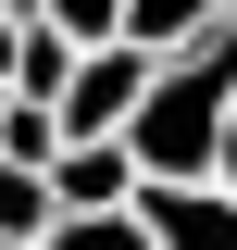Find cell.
<instances>
[{"instance_id":"cell-1","label":"cell","mask_w":237,"mask_h":250,"mask_svg":"<svg viewBox=\"0 0 237 250\" xmlns=\"http://www.w3.org/2000/svg\"><path fill=\"white\" fill-rule=\"evenodd\" d=\"M225 125H237V88L212 75L200 50H175L162 75H150V100H138V163H150V188H200V175H225Z\"/></svg>"},{"instance_id":"cell-2","label":"cell","mask_w":237,"mask_h":250,"mask_svg":"<svg viewBox=\"0 0 237 250\" xmlns=\"http://www.w3.org/2000/svg\"><path fill=\"white\" fill-rule=\"evenodd\" d=\"M150 75H162V50H138V38L88 50V62H75V88H62V125H75V138H125L138 100H150Z\"/></svg>"},{"instance_id":"cell-3","label":"cell","mask_w":237,"mask_h":250,"mask_svg":"<svg viewBox=\"0 0 237 250\" xmlns=\"http://www.w3.org/2000/svg\"><path fill=\"white\" fill-rule=\"evenodd\" d=\"M75 62H88V38L62 25V13H0V88L62 100V88H75Z\"/></svg>"},{"instance_id":"cell-4","label":"cell","mask_w":237,"mask_h":250,"mask_svg":"<svg viewBox=\"0 0 237 250\" xmlns=\"http://www.w3.org/2000/svg\"><path fill=\"white\" fill-rule=\"evenodd\" d=\"M138 213L162 250H237V188L200 175V188H138Z\"/></svg>"},{"instance_id":"cell-5","label":"cell","mask_w":237,"mask_h":250,"mask_svg":"<svg viewBox=\"0 0 237 250\" xmlns=\"http://www.w3.org/2000/svg\"><path fill=\"white\" fill-rule=\"evenodd\" d=\"M225 13H237V0H125V38L175 62V50H200V38L225 25Z\"/></svg>"},{"instance_id":"cell-6","label":"cell","mask_w":237,"mask_h":250,"mask_svg":"<svg viewBox=\"0 0 237 250\" xmlns=\"http://www.w3.org/2000/svg\"><path fill=\"white\" fill-rule=\"evenodd\" d=\"M50 225H62L50 163H0V238H50Z\"/></svg>"},{"instance_id":"cell-7","label":"cell","mask_w":237,"mask_h":250,"mask_svg":"<svg viewBox=\"0 0 237 250\" xmlns=\"http://www.w3.org/2000/svg\"><path fill=\"white\" fill-rule=\"evenodd\" d=\"M38 250H162V238H150V213H62Z\"/></svg>"},{"instance_id":"cell-8","label":"cell","mask_w":237,"mask_h":250,"mask_svg":"<svg viewBox=\"0 0 237 250\" xmlns=\"http://www.w3.org/2000/svg\"><path fill=\"white\" fill-rule=\"evenodd\" d=\"M50 13L88 38V50H113V38H125V0H50Z\"/></svg>"},{"instance_id":"cell-9","label":"cell","mask_w":237,"mask_h":250,"mask_svg":"<svg viewBox=\"0 0 237 250\" xmlns=\"http://www.w3.org/2000/svg\"><path fill=\"white\" fill-rule=\"evenodd\" d=\"M225 188H237V125H225Z\"/></svg>"},{"instance_id":"cell-10","label":"cell","mask_w":237,"mask_h":250,"mask_svg":"<svg viewBox=\"0 0 237 250\" xmlns=\"http://www.w3.org/2000/svg\"><path fill=\"white\" fill-rule=\"evenodd\" d=\"M13 13H50V0H13Z\"/></svg>"},{"instance_id":"cell-11","label":"cell","mask_w":237,"mask_h":250,"mask_svg":"<svg viewBox=\"0 0 237 250\" xmlns=\"http://www.w3.org/2000/svg\"><path fill=\"white\" fill-rule=\"evenodd\" d=\"M0 13H13V0H0Z\"/></svg>"}]
</instances>
